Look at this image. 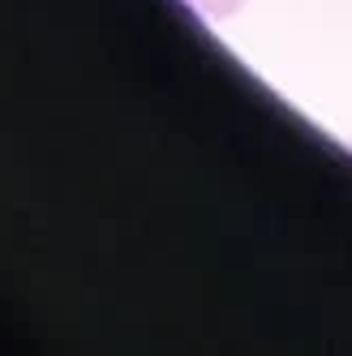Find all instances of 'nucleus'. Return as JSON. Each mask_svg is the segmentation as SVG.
<instances>
[{
	"label": "nucleus",
	"instance_id": "nucleus-1",
	"mask_svg": "<svg viewBox=\"0 0 352 356\" xmlns=\"http://www.w3.org/2000/svg\"><path fill=\"white\" fill-rule=\"evenodd\" d=\"M185 5H189L198 17H207V22H223V17H232L245 0H185Z\"/></svg>",
	"mask_w": 352,
	"mask_h": 356
}]
</instances>
